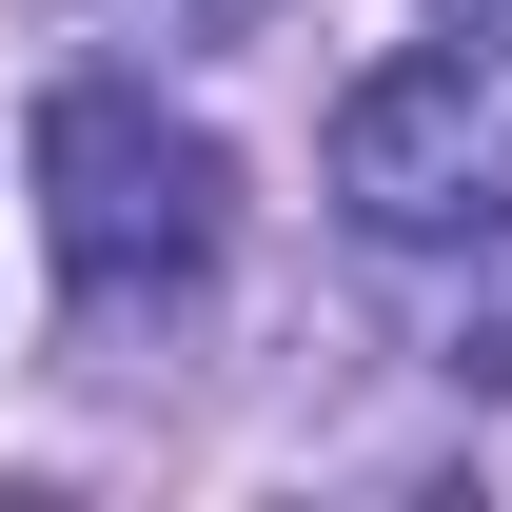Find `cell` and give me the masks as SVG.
Returning a JSON list of instances; mask_svg holds the SVG:
<instances>
[{"label":"cell","mask_w":512,"mask_h":512,"mask_svg":"<svg viewBox=\"0 0 512 512\" xmlns=\"http://www.w3.org/2000/svg\"><path fill=\"white\" fill-rule=\"evenodd\" d=\"M60 40H138V60H217V40H256L276 0H40Z\"/></svg>","instance_id":"obj_4"},{"label":"cell","mask_w":512,"mask_h":512,"mask_svg":"<svg viewBox=\"0 0 512 512\" xmlns=\"http://www.w3.org/2000/svg\"><path fill=\"white\" fill-rule=\"evenodd\" d=\"M40 237H60L79 335H138V316H178L197 276H217L237 158L197 119H158V79H60L40 99Z\"/></svg>","instance_id":"obj_1"},{"label":"cell","mask_w":512,"mask_h":512,"mask_svg":"<svg viewBox=\"0 0 512 512\" xmlns=\"http://www.w3.org/2000/svg\"><path fill=\"white\" fill-rule=\"evenodd\" d=\"M434 20H512V0H434Z\"/></svg>","instance_id":"obj_5"},{"label":"cell","mask_w":512,"mask_h":512,"mask_svg":"<svg viewBox=\"0 0 512 512\" xmlns=\"http://www.w3.org/2000/svg\"><path fill=\"white\" fill-rule=\"evenodd\" d=\"M493 197H512V60H493V20L473 40H414V60H375L335 99V217L375 256L473 237Z\"/></svg>","instance_id":"obj_2"},{"label":"cell","mask_w":512,"mask_h":512,"mask_svg":"<svg viewBox=\"0 0 512 512\" xmlns=\"http://www.w3.org/2000/svg\"><path fill=\"white\" fill-rule=\"evenodd\" d=\"M453 394H512V197L473 217V276H453V335H434Z\"/></svg>","instance_id":"obj_3"}]
</instances>
